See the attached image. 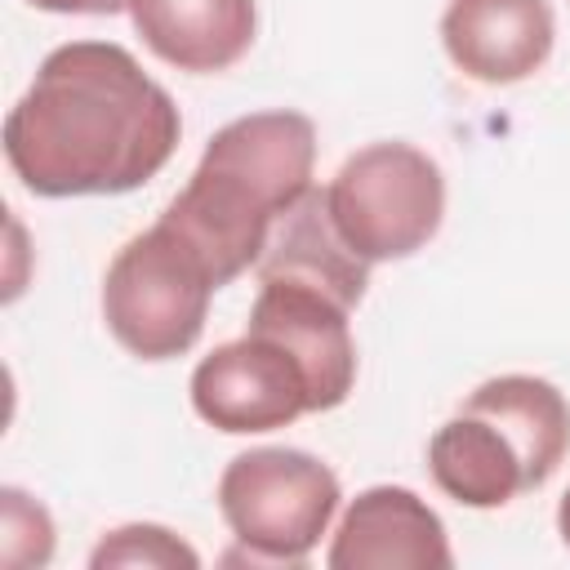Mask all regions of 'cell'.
I'll return each instance as SVG.
<instances>
[{"instance_id": "6da1fadb", "label": "cell", "mask_w": 570, "mask_h": 570, "mask_svg": "<svg viewBox=\"0 0 570 570\" xmlns=\"http://www.w3.org/2000/svg\"><path fill=\"white\" fill-rule=\"evenodd\" d=\"M183 116L165 85L111 40H67L4 116V160L45 200L125 196L178 151Z\"/></svg>"}, {"instance_id": "7a4b0ae2", "label": "cell", "mask_w": 570, "mask_h": 570, "mask_svg": "<svg viewBox=\"0 0 570 570\" xmlns=\"http://www.w3.org/2000/svg\"><path fill=\"white\" fill-rule=\"evenodd\" d=\"M316 125L303 111H249L214 129L187 187L160 209L214 267L218 285L258 267L272 227L316 187Z\"/></svg>"}, {"instance_id": "3957f363", "label": "cell", "mask_w": 570, "mask_h": 570, "mask_svg": "<svg viewBox=\"0 0 570 570\" xmlns=\"http://www.w3.org/2000/svg\"><path fill=\"white\" fill-rule=\"evenodd\" d=\"M218 276L205 254L165 218L129 236L102 276V321L138 361H174L205 334Z\"/></svg>"}, {"instance_id": "277c9868", "label": "cell", "mask_w": 570, "mask_h": 570, "mask_svg": "<svg viewBox=\"0 0 570 570\" xmlns=\"http://www.w3.org/2000/svg\"><path fill=\"white\" fill-rule=\"evenodd\" d=\"M338 499L334 468L289 445L245 450L218 476V512L258 566H303L330 534Z\"/></svg>"}, {"instance_id": "5b68a950", "label": "cell", "mask_w": 570, "mask_h": 570, "mask_svg": "<svg viewBox=\"0 0 570 570\" xmlns=\"http://www.w3.org/2000/svg\"><path fill=\"white\" fill-rule=\"evenodd\" d=\"M338 236L374 267L419 254L445 218L441 165L401 138L365 142L352 151L325 187Z\"/></svg>"}, {"instance_id": "8992f818", "label": "cell", "mask_w": 570, "mask_h": 570, "mask_svg": "<svg viewBox=\"0 0 570 570\" xmlns=\"http://www.w3.org/2000/svg\"><path fill=\"white\" fill-rule=\"evenodd\" d=\"M191 410L209 428L232 436L276 432L303 414H316L312 379L298 365V356L258 330H245L240 338L218 343L209 356L196 361Z\"/></svg>"}, {"instance_id": "52a82bcc", "label": "cell", "mask_w": 570, "mask_h": 570, "mask_svg": "<svg viewBox=\"0 0 570 570\" xmlns=\"http://www.w3.org/2000/svg\"><path fill=\"white\" fill-rule=\"evenodd\" d=\"M352 307L307 281H258V298L249 307V325L285 343L312 379V405L338 410L356 387V343H352Z\"/></svg>"}, {"instance_id": "ba28073f", "label": "cell", "mask_w": 570, "mask_h": 570, "mask_svg": "<svg viewBox=\"0 0 570 570\" xmlns=\"http://www.w3.org/2000/svg\"><path fill=\"white\" fill-rule=\"evenodd\" d=\"M330 570H445L454 566L445 521L405 485L361 490L330 539Z\"/></svg>"}, {"instance_id": "9c48e42d", "label": "cell", "mask_w": 570, "mask_h": 570, "mask_svg": "<svg viewBox=\"0 0 570 570\" xmlns=\"http://www.w3.org/2000/svg\"><path fill=\"white\" fill-rule=\"evenodd\" d=\"M557 45L548 0H450L441 13L445 58L476 85L503 89L530 80Z\"/></svg>"}, {"instance_id": "30bf717a", "label": "cell", "mask_w": 570, "mask_h": 570, "mask_svg": "<svg viewBox=\"0 0 570 570\" xmlns=\"http://www.w3.org/2000/svg\"><path fill=\"white\" fill-rule=\"evenodd\" d=\"M129 22L142 45L191 76L236 67L258 31L254 0H129Z\"/></svg>"}, {"instance_id": "8fae6325", "label": "cell", "mask_w": 570, "mask_h": 570, "mask_svg": "<svg viewBox=\"0 0 570 570\" xmlns=\"http://www.w3.org/2000/svg\"><path fill=\"white\" fill-rule=\"evenodd\" d=\"M428 472L436 490L463 508L490 512L525 490H539L517 441L485 414L459 405L428 441Z\"/></svg>"}, {"instance_id": "7c38bea8", "label": "cell", "mask_w": 570, "mask_h": 570, "mask_svg": "<svg viewBox=\"0 0 570 570\" xmlns=\"http://www.w3.org/2000/svg\"><path fill=\"white\" fill-rule=\"evenodd\" d=\"M258 281H307L356 312L370 285V263L338 236L325 205V187H312L272 227L267 249L258 258Z\"/></svg>"}, {"instance_id": "4fadbf2b", "label": "cell", "mask_w": 570, "mask_h": 570, "mask_svg": "<svg viewBox=\"0 0 570 570\" xmlns=\"http://www.w3.org/2000/svg\"><path fill=\"white\" fill-rule=\"evenodd\" d=\"M463 405L494 419L517 441L534 485H543L570 454V401L557 383L539 374H494L476 383Z\"/></svg>"}, {"instance_id": "5bb4252c", "label": "cell", "mask_w": 570, "mask_h": 570, "mask_svg": "<svg viewBox=\"0 0 570 570\" xmlns=\"http://www.w3.org/2000/svg\"><path fill=\"white\" fill-rule=\"evenodd\" d=\"M89 566L94 570H116V566H142V570H196L200 566V552L178 539L169 525H156V521H129V525H116L107 530L94 552H89Z\"/></svg>"}, {"instance_id": "9a60e30c", "label": "cell", "mask_w": 570, "mask_h": 570, "mask_svg": "<svg viewBox=\"0 0 570 570\" xmlns=\"http://www.w3.org/2000/svg\"><path fill=\"white\" fill-rule=\"evenodd\" d=\"M0 557L4 566H45L53 557V517L18 485L0 490Z\"/></svg>"}, {"instance_id": "2e32d148", "label": "cell", "mask_w": 570, "mask_h": 570, "mask_svg": "<svg viewBox=\"0 0 570 570\" xmlns=\"http://www.w3.org/2000/svg\"><path fill=\"white\" fill-rule=\"evenodd\" d=\"M27 4L45 9V13H89V18H107V13L129 9V0H27Z\"/></svg>"}, {"instance_id": "e0dca14e", "label": "cell", "mask_w": 570, "mask_h": 570, "mask_svg": "<svg viewBox=\"0 0 570 570\" xmlns=\"http://www.w3.org/2000/svg\"><path fill=\"white\" fill-rule=\"evenodd\" d=\"M557 534H561V543L570 548V490H566L561 503H557Z\"/></svg>"}]
</instances>
